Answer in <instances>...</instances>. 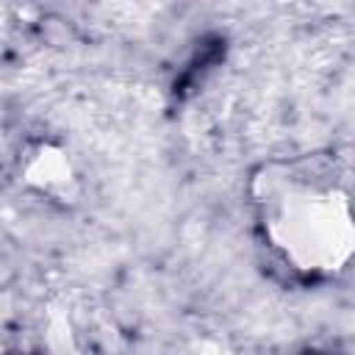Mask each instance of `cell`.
Returning <instances> with one entry per match:
<instances>
[{
    "mask_svg": "<svg viewBox=\"0 0 355 355\" xmlns=\"http://www.w3.org/2000/svg\"><path fill=\"white\" fill-rule=\"evenodd\" d=\"M19 180L28 191L50 202H61V205L75 202L83 191V180H80V169L75 158L69 155L64 144L50 141V139L33 141L22 150Z\"/></svg>",
    "mask_w": 355,
    "mask_h": 355,
    "instance_id": "cell-2",
    "label": "cell"
},
{
    "mask_svg": "<svg viewBox=\"0 0 355 355\" xmlns=\"http://www.w3.org/2000/svg\"><path fill=\"white\" fill-rule=\"evenodd\" d=\"M252 205L266 244L294 272L333 277L352 261V202L333 164L313 155L263 164L252 178Z\"/></svg>",
    "mask_w": 355,
    "mask_h": 355,
    "instance_id": "cell-1",
    "label": "cell"
}]
</instances>
